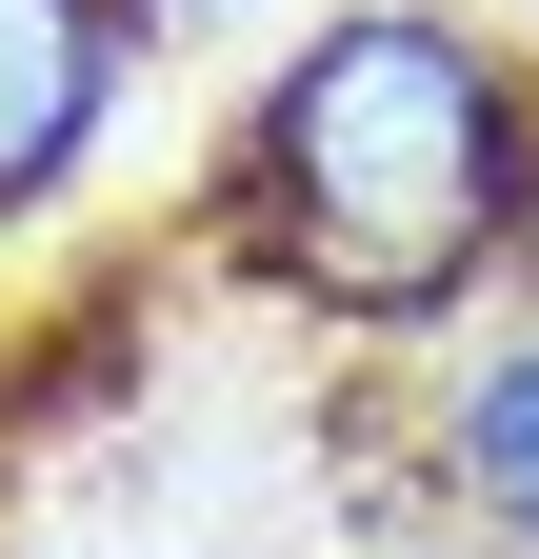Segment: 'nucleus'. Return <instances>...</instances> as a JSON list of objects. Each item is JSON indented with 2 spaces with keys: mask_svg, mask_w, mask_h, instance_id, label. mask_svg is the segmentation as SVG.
<instances>
[{
  "mask_svg": "<svg viewBox=\"0 0 539 559\" xmlns=\"http://www.w3.org/2000/svg\"><path fill=\"white\" fill-rule=\"evenodd\" d=\"M500 221H519V81L459 21H420V0H340L260 81V120H240L260 280L320 300V320H360V340L440 320L500 260Z\"/></svg>",
  "mask_w": 539,
  "mask_h": 559,
  "instance_id": "obj_1",
  "label": "nucleus"
},
{
  "mask_svg": "<svg viewBox=\"0 0 539 559\" xmlns=\"http://www.w3.org/2000/svg\"><path fill=\"white\" fill-rule=\"evenodd\" d=\"M120 21H141V0H0V221L60 200V160L100 140V100H120Z\"/></svg>",
  "mask_w": 539,
  "mask_h": 559,
  "instance_id": "obj_2",
  "label": "nucleus"
},
{
  "mask_svg": "<svg viewBox=\"0 0 539 559\" xmlns=\"http://www.w3.org/2000/svg\"><path fill=\"white\" fill-rule=\"evenodd\" d=\"M440 460H459V500H480L500 539H539V340H519V360H480V380H459V419H440Z\"/></svg>",
  "mask_w": 539,
  "mask_h": 559,
  "instance_id": "obj_3",
  "label": "nucleus"
},
{
  "mask_svg": "<svg viewBox=\"0 0 539 559\" xmlns=\"http://www.w3.org/2000/svg\"><path fill=\"white\" fill-rule=\"evenodd\" d=\"M500 260L539 280V120H519V221H500Z\"/></svg>",
  "mask_w": 539,
  "mask_h": 559,
  "instance_id": "obj_4",
  "label": "nucleus"
},
{
  "mask_svg": "<svg viewBox=\"0 0 539 559\" xmlns=\"http://www.w3.org/2000/svg\"><path fill=\"white\" fill-rule=\"evenodd\" d=\"M459 559H480V539H459Z\"/></svg>",
  "mask_w": 539,
  "mask_h": 559,
  "instance_id": "obj_5",
  "label": "nucleus"
}]
</instances>
